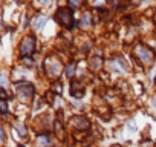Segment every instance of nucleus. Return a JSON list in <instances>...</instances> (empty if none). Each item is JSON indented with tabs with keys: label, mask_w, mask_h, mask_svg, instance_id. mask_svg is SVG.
<instances>
[{
	"label": "nucleus",
	"mask_w": 156,
	"mask_h": 147,
	"mask_svg": "<svg viewBox=\"0 0 156 147\" xmlns=\"http://www.w3.org/2000/svg\"><path fill=\"white\" fill-rule=\"evenodd\" d=\"M46 69H48V72L51 74V75H54V77H57L58 74H60V70H61V64H60V61H57V60H46Z\"/></svg>",
	"instance_id": "obj_5"
},
{
	"label": "nucleus",
	"mask_w": 156,
	"mask_h": 147,
	"mask_svg": "<svg viewBox=\"0 0 156 147\" xmlns=\"http://www.w3.org/2000/svg\"><path fill=\"white\" fill-rule=\"evenodd\" d=\"M20 51H22V54H23L25 57L32 55V54H34V51H35V38H34V37H31V35L25 37V38L22 40Z\"/></svg>",
	"instance_id": "obj_2"
},
{
	"label": "nucleus",
	"mask_w": 156,
	"mask_h": 147,
	"mask_svg": "<svg viewBox=\"0 0 156 147\" xmlns=\"http://www.w3.org/2000/svg\"><path fill=\"white\" fill-rule=\"evenodd\" d=\"M89 25H90V14L86 13V14L81 17V20H80V26H81V28H87Z\"/></svg>",
	"instance_id": "obj_10"
},
{
	"label": "nucleus",
	"mask_w": 156,
	"mask_h": 147,
	"mask_svg": "<svg viewBox=\"0 0 156 147\" xmlns=\"http://www.w3.org/2000/svg\"><path fill=\"white\" fill-rule=\"evenodd\" d=\"M127 127H129L130 132H133V130L136 129V126H133V121H129V123H127Z\"/></svg>",
	"instance_id": "obj_15"
},
{
	"label": "nucleus",
	"mask_w": 156,
	"mask_h": 147,
	"mask_svg": "<svg viewBox=\"0 0 156 147\" xmlns=\"http://www.w3.org/2000/svg\"><path fill=\"white\" fill-rule=\"evenodd\" d=\"M19 147H23V145H19Z\"/></svg>",
	"instance_id": "obj_18"
},
{
	"label": "nucleus",
	"mask_w": 156,
	"mask_h": 147,
	"mask_svg": "<svg viewBox=\"0 0 156 147\" xmlns=\"http://www.w3.org/2000/svg\"><path fill=\"white\" fill-rule=\"evenodd\" d=\"M136 54H138V57L141 58V61H142V63H151V61H153V58H154V52H153L150 48L139 46V48L136 49Z\"/></svg>",
	"instance_id": "obj_4"
},
{
	"label": "nucleus",
	"mask_w": 156,
	"mask_h": 147,
	"mask_svg": "<svg viewBox=\"0 0 156 147\" xmlns=\"http://www.w3.org/2000/svg\"><path fill=\"white\" fill-rule=\"evenodd\" d=\"M73 72H75V63H70V64L67 66V69H66V75L70 78V77L73 75Z\"/></svg>",
	"instance_id": "obj_12"
},
{
	"label": "nucleus",
	"mask_w": 156,
	"mask_h": 147,
	"mask_svg": "<svg viewBox=\"0 0 156 147\" xmlns=\"http://www.w3.org/2000/svg\"><path fill=\"white\" fill-rule=\"evenodd\" d=\"M151 106H153V109L156 110V97L153 98V101H151Z\"/></svg>",
	"instance_id": "obj_16"
},
{
	"label": "nucleus",
	"mask_w": 156,
	"mask_h": 147,
	"mask_svg": "<svg viewBox=\"0 0 156 147\" xmlns=\"http://www.w3.org/2000/svg\"><path fill=\"white\" fill-rule=\"evenodd\" d=\"M49 142H51L49 135H40V136L37 138V145H38V147H48Z\"/></svg>",
	"instance_id": "obj_9"
},
{
	"label": "nucleus",
	"mask_w": 156,
	"mask_h": 147,
	"mask_svg": "<svg viewBox=\"0 0 156 147\" xmlns=\"http://www.w3.org/2000/svg\"><path fill=\"white\" fill-rule=\"evenodd\" d=\"M72 124H73L76 129H87V127H89V121H87L84 117H73V118H72Z\"/></svg>",
	"instance_id": "obj_7"
},
{
	"label": "nucleus",
	"mask_w": 156,
	"mask_h": 147,
	"mask_svg": "<svg viewBox=\"0 0 156 147\" xmlns=\"http://www.w3.org/2000/svg\"><path fill=\"white\" fill-rule=\"evenodd\" d=\"M44 23H46V17L41 16V14L40 16H35L34 20H32V26H34L35 31H41L43 26H44Z\"/></svg>",
	"instance_id": "obj_8"
},
{
	"label": "nucleus",
	"mask_w": 156,
	"mask_h": 147,
	"mask_svg": "<svg viewBox=\"0 0 156 147\" xmlns=\"http://www.w3.org/2000/svg\"><path fill=\"white\" fill-rule=\"evenodd\" d=\"M14 127H16V129L19 130L20 136H25V135H26V129H25V127H23V126H22V124H20L19 121H17V123H14Z\"/></svg>",
	"instance_id": "obj_11"
},
{
	"label": "nucleus",
	"mask_w": 156,
	"mask_h": 147,
	"mask_svg": "<svg viewBox=\"0 0 156 147\" xmlns=\"http://www.w3.org/2000/svg\"><path fill=\"white\" fill-rule=\"evenodd\" d=\"M69 5H70V6H78L80 3H78V2H69Z\"/></svg>",
	"instance_id": "obj_17"
},
{
	"label": "nucleus",
	"mask_w": 156,
	"mask_h": 147,
	"mask_svg": "<svg viewBox=\"0 0 156 147\" xmlns=\"http://www.w3.org/2000/svg\"><path fill=\"white\" fill-rule=\"evenodd\" d=\"M109 70L110 72H115V74H124L126 72V66H124L122 60L116 58V60L109 61Z\"/></svg>",
	"instance_id": "obj_6"
},
{
	"label": "nucleus",
	"mask_w": 156,
	"mask_h": 147,
	"mask_svg": "<svg viewBox=\"0 0 156 147\" xmlns=\"http://www.w3.org/2000/svg\"><path fill=\"white\" fill-rule=\"evenodd\" d=\"M23 63H26V66H29V67L32 66V60H31L29 57H25V58H23Z\"/></svg>",
	"instance_id": "obj_14"
},
{
	"label": "nucleus",
	"mask_w": 156,
	"mask_h": 147,
	"mask_svg": "<svg viewBox=\"0 0 156 147\" xmlns=\"http://www.w3.org/2000/svg\"><path fill=\"white\" fill-rule=\"evenodd\" d=\"M0 104H2V113L5 115V113L8 112V106H6V100H2V101H0Z\"/></svg>",
	"instance_id": "obj_13"
},
{
	"label": "nucleus",
	"mask_w": 156,
	"mask_h": 147,
	"mask_svg": "<svg viewBox=\"0 0 156 147\" xmlns=\"http://www.w3.org/2000/svg\"><path fill=\"white\" fill-rule=\"evenodd\" d=\"M34 94V86L29 83H17V95L20 100H28Z\"/></svg>",
	"instance_id": "obj_3"
},
{
	"label": "nucleus",
	"mask_w": 156,
	"mask_h": 147,
	"mask_svg": "<svg viewBox=\"0 0 156 147\" xmlns=\"http://www.w3.org/2000/svg\"><path fill=\"white\" fill-rule=\"evenodd\" d=\"M55 19H57L58 23H61L66 28H72L75 25L73 23V13L69 8H60L58 13H57V16H55Z\"/></svg>",
	"instance_id": "obj_1"
}]
</instances>
